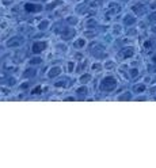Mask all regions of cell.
Returning a JSON list of instances; mask_svg holds the SVG:
<instances>
[{
  "instance_id": "22",
  "label": "cell",
  "mask_w": 156,
  "mask_h": 168,
  "mask_svg": "<svg viewBox=\"0 0 156 168\" xmlns=\"http://www.w3.org/2000/svg\"><path fill=\"white\" fill-rule=\"evenodd\" d=\"M75 67V64L73 63H69V65H68V68H69V71H72V68Z\"/></svg>"
},
{
  "instance_id": "2",
  "label": "cell",
  "mask_w": 156,
  "mask_h": 168,
  "mask_svg": "<svg viewBox=\"0 0 156 168\" xmlns=\"http://www.w3.org/2000/svg\"><path fill=\"white\" fill-rule=\"evenodd\" d=\"M46 46H48V44L45 41H37L33 44L31 46V52L34 54H41L44 50H46Z\"/></svg>"
},
{
  "instance_id": "19",
  "label": "cell",
  "mask_w": 156,
  "mask_h": 168,
  "mask_svg": "<svg viewBox=\"0 0 156 168\" xmlns=\"http://www.w3.org/2000/svg\"><path fill=\"white\" fill-rule=\"evenodd\" d=\"M93 69H94V71H99V69H101V65H99V64H94V65H93Z\"/></svg>"
},
{
  "instance_id": "24",
  "label": "cell",
  "mask_w": 156,
  "mask_h": 168,
  "mask_svg": "<svg viewBox=\"0 0 156 168\" xmlns=\"http://www.w3.org/2000/svg\"><path fill=\"white\" fill-rule=\"evenodd\" d=\"M41 1H48V0H41Z\"/></svg>"
},
{
  "instance_id": "26",
  "label": "cell",
  "mask_w": 156,
  "mask_h": 168,
  "mask_svg": "<svg viewBox=\"0 0 156 168\" xmlns=\"http://www.w3.org/2000/svg\"><path fill=\"white\" fill-rule=\"evenodd\" d=\"M124 1H126V0H124Z\"/></svg>"
},
{
  "instance_id": "14",
  "label": "cell",
  "mask_w": 156,
  "mask_h": 168,
  "mask_svg": "<svg viewBox=\"0 0 156 168\" xmlns=\"http://www.w3.org/2000/svg\"><path fill=\"white\" fill-rule=\"evenodd\" d=\"M41 91H42V87H41V86H38V87H35V88L33 89L31 94H33V95H38V94H39Z\"/></svg>"
},
{
  "instance_id": "9",
  "label": "cell",
  "mask_w": 156,
  "mask_h": 168,
  "mask_svg": "<svg viewBox=\"0 0 156 168\" xmlns=\"http://www.w3.org/2000/svg\"><path fill=\"white\" fill-rule=\"evenodd\" d=\"M84 45H86V39L84 38H80L75 42V46H76V48H83Z\"/></svg>"
},
{
  "instance_id": "1",
  "label": "cell",
  "mask_w": 156,
  "mask_h": 168,
  "mask_svg": "<svg viewBox=\"0 0 156 168\" xmlns=\"http://www.w3.org/2000/svg\"><path fill=\"white\" fill-rule=\"evenodd\" d=\"M117 87V79L113 76H106L101 83V89L103 92H112Z\"/></svg>"
},
{
  "instance_id": "18",
  "label": "cell",
  "mask_w": 156,
  "mask_h": 168,
  "mask_svg": "<svg viewBox=\"0 0 156 168\" xmlns=\"http://www.w3.org/2000/svg\"><path fill=\"white\" fill-rule=\"evenodd\" d=\"M41 58H33V60H31V64H39V63H41Z\"/></svg>"
},
{
  "instance_id": "6",
  "label": "cell",
  "mask_w": 156,
  "mask_h": 168,
  "mask_svg": "<svg viewBox=\"0 0 156 168\" xmlns=\"http://www.w3.org/2000/svg\"><path fill=\"white\" fill-rule=\"evenodd\" d=\"M60 73H61V68L60 67H53V68H50V69H49L48 76L49 77H56V76H58Z\"/></svg>"
},
{
  "instance_id": "21",
  "label": "cell",
  "mask_w": 156,
  "mask_h": 168,
  "mask_svg": "<svg viewBox=\"0 0 156 168\" xmlns=\"http://www.w3.org/2000/svg\"><path fill=\"white\" fill-rule=\"evenodd\" d=\"M27 87H29V83H25V84H22V86H20V88L25 89V88H27Z\"/></svg>"
},
{
  "instance_id": "7",
  "label": "cell",
  "mask_w": 156,
  "mask_h": 168,
  "mask_svg": "<svg viewBox=\"0 0 156 168\" xmlns=\"http://www.w3.org/2000/svg\"><path fill=\"white\" fill-rule=\"evenodd\" d=\"M134 22H136V18H134V16H132V15L125 16V23H126V25H133Z\"/></svg>"
},
{
  "instance_id": "16",
  "label": "cell",
  "mask_w": 156,
  "mask_h": 168,
  "mask_svg": "<svg viewBox=\"0 0 156 168\" xmlns=\"http://www.w3.org/2000/svg\"><path fill=\"white\" fill-rule=\"evenodd\" d=\"M136 91L137 92H144V91H145V86H143V84H141V86H137Z\"/></svg>"
},
{
  "instance_id": "5",
  "label": "cell",
  "mask_w": 156,
  "mask_h": 168,
  "mask_svg": "<svg viewBox=\"0 0 156 168\" xmlns=\"http://www.w3.org/2000/svg\"><path fill=\"white\" fill-rule=\"evenodd\" d=\"M73 34H75V30L67 29V30H64V31L61 33V37H63V39H71L73 37Z\"/></svg>"
},
{
  "instance_id": "15",
  "label": "cell",
  "mask_w": 156,
  "mask_h": 168,
  "mask_svg": "<svg viewBox=\"0 0 156 168\" xmlns=\"http://www.w3.org/2000/svg\"><path fill=\"white\" fill-rule=\"evenodd\" d=\"M34 75H35V72H34V71H33V69H27V71H26V73H25V76L26 77H33V76H34Z\"/></svg>"
},
{
  "instance_id": "17",
  "label": "cell",
  "mask_w": 156,
  "mask_h": 168,
  "mask_svg": "<svg viewBox=\"0 0 156 168\" xmlns=\"http://www.w3.org/2000/svg\"><path fill=\"white\" fill-rule=\"evenodd\" d=\"M137 75H139V71H137L136 68H133V69L130 71V76H132V77H136Z\"/></svg>"
},
{
  "instance_id": "4",
  "label": "cell",
  "mask_w": 156,
  "mask_h": 168,
  "mask_svg": "<svg viewBox=\"0 0 156 168\" xmlns=\"http://www.w3.org/2000/svg\"><path fill=\"white\" fill-rule=\"evenodd\" d=\"M22 44V37H12L11 39L7 41V46L8 48H14V46H19Z\"/></svg>"
},
{
  "instance_id": "3",
  "label": "cell",
  "mask_w": 156,
  "mask_h": 168,
  "mask_svg": "<svg viewBox=\"0 0 156 168\" xmlns=\"http://www.w3.org/2000/svg\"><path fill=\"white\" fill-rule=\"evenodd\" d=\"M25 10L27 12H39L42 11V6L41 4H37V3H26L25 4Z\"/></svg>"
},
{
  "instance_id": "12",
  "label": "cell",
  "mask_w": 156,
  "mask_h": 168,
  "mask_svg": "<svg viewBox=\"0 0 156 168\" xmlns=\"http://www.w3.org/2000/svg\"><path fill=\"white\" fill-rule=\"evenodd\" d=\"M48 26H49V22H48V20H42V22L38 25V27H39V30H45L46 27H48Z\"/></svg>"
},
{
  "instance_id": "10",
  "label": "cell",
  "mask_w": 156,
  "mask_h": 168,
  "mask_svg": "<svg viewBox=\"0 0 156 168\" xmlns=\"http://www.w3.org/2000/svg\"><path fill=\"white\" fill-rule=\"evenodd\" d=\"M76 92L79 94L80 96H86V95H87V92H88V89H87L86 87H82V88H79Z\"/></svg>"
},
{
  "instance_id": "23",
  "label": "cell",
  "mask_w": 156,
  "mask_h": 168,
  "mask_svg": "<svg viewBox=\"0 0 156 168\" xmlns=\"http://www.w3.org/2000/svg\"><path fill=\"white\" fill-rule=\"evenodd\" d=\"M151 45H152V44H151V42H149V41H148V42H145V48H149Z\"/></svg>"
},
{
  "instance_id": "13",
  "label": "cell",
  "mask_w": 156,
  "mask_h": 168,
  "mask_svg": "<svg viewBox=\"0 0 156 168\" xmlns=\"http://www.w3.org/2000/svg\"><path fill=\"white\" fill-rule=\"evenodd\" d=\"M130 98H132V95L129 94V92H125V95L118 96V99H120V100H126V99H130Z\"/></svg>"
},
{
  "instance_id": "25",
  "label": "cell",
  "mask_w": 156,
  "mask_h": 168,
  "mask_svg": "<svg viewBox=\"0 0 156 168\" xmlns=\"http://www.w3.org/2000/svg\"><path fill=\"white\" fill-rule=\"evenodd\" d=\"M153 31H156V27H155V30H153Z\"/></svg>"
},
{
  "instance_id": "20",
  "label": "cell",
  "mask_w": 156,
  "mask_h": 168,
  "mask_svg": "<svg viewBox=\"0 0 156 168\" xmlns=\"http://www.w3.org/2000/svg\"><path fill=\"white\" fill-rule=\"evenodd\" d=\"M65 86V81H58V83H56V87H64Z\"/></svg>"
},
{
  "instance_id": "8",
  "label": "cell",
  "mask_w": 156,
  "mask_h": 168,
  "mask_svg": "<svg viewBox=\"0 0 156 168\" xmlns=\"http://www.w3.org/2000/svg\"><path fill=\"white\" fill-rule=\"evenodd\" d=\"M124 57L128 58V57H130V56H133V48H128V49H124Z\"/></svg>"
},
{
  "instance_id": "11",
  "label": "cell",
  "mask_w": 156,
  "mask_h": 168,
  "mask_svg": "<svg viewBox=\"0 0 156 168\" xmlns=\"http://www.w3.org/2000/svg\"><path fill=\"white\" fill-rule=\"evenodd\" d=\"M90 80H91V75H83V76L80 77V81L83 83V84H86V83H88Z\"/></svg>"
}]
</instances>
